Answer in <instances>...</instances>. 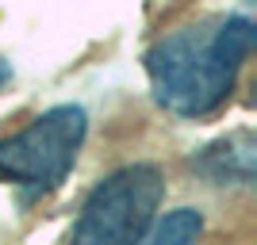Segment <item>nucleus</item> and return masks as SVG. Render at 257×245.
I'll return each mask as SVG.
<instances>
[{
	"label": "nucleus",
	"instance_id": "nucleus-4",
	"mask_svg": "<svg viewBox=\"0 0 257 245\" xmlns=\"http://www.w3.org/2000/svg\"><path fill=\"white\" fill-rule=\"evenodd\" d=\"M253 165H257V142L249 130H234L226 138L204 146L192 157V172L207 188H242L253 184Z\"/></svg>",
	"mask_w": 257,
	"mask_h": 245
},
{
	"label": "nucleus",
	"instance_id": "nucleus-3",
	"mask_svg": "<svg viewBox=\"0 0 257 245\" xmlns=\"http://www.w3.org/2000/svg\"><path fill=\"white\" fill-rule=\"evenodd\" d=\"M88 134V115L77 104H58L8 138H0V180L23 188V199L54 192L73 172Z\"/></svg>",
	"mask_w": 257,
	"mask_h": 245
},
{
	"label": "nucleus",
	"instance_id": "nucleus-5",
	"mask_svg": "<svg viewBox=\"0 0 257 245\" xmlns=\"http://www.w3.org/2000/svg\"><path fill=\"white\" fill-rule=\"evenodd\" d=\"M200 234H204V211L184 203V207L158 214L142 245H200Z\"/></svg>",
	"mask_w": 257,
	"mask_h": 245
},
{
	"label": "nucleus",
	"instance_id": "nucleus-2",
	"mask_svg": "<svg viewBox=\"0 0 257 245\" xmlns=\"http://www.w3.org/2000/svg\"><path fill=\"white\" fill-rule=\"evenodd\" d=\"M165 169L154 161H127L100 176L77 211L65 245H142L165 203Z\"/></svg>",
	"mask_w": 257,
	"mask_h": 245
},
{
	"label": "nucleus",
	"instance_id": "nucleus-1",
	"mask_svg": "<svg viewBox=\"0 0 257 245\" xmlns=\"http://www.w3.org/2000/svg\"><path fill=\"white\" fill-rule=\"evenodd\" d=\"M257 46V23L246 12L196 20L146 46L142 65L154 104L177 119H207L234 96L238 77Z\"/></svg>",
	"mask_w": 257,
	"mask_h": 245
},
{
	"label": "nucleus",
	"instance_id": "nucleus-6",
	"mask_svg": "<svg viewBox=\"0 0 257 245\" xmlns=\"http://www.w3.org/2000/svg\"><path fill=\"white\" fill-rule=\"evenodd\" d=\"M12 77H16V73H12V62H4V58H0V88H8Z\"/></svg>",
	"mask_w": 257,
	"mask_h": 245
}]
</instances>
